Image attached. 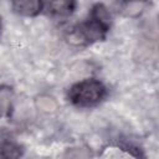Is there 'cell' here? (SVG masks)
<instances>
[{"mask_svg": "<svg viewBox=\"0 0 159 159\" xmlns=\"http://www.w3.org/2000/svg\"><path fill=\"white\" fill-rule=\"evenodd\" d=\"M111 27V15L103 4L92 7L88 19L75 26L68 35L70 42L75 45H91L106 39Z\"/></svg>", "mask_w": 159, "mask_h": 159, "instance_id": "6da1fadb", "label": "cell"}, {"mask_svg": "<svg viewBox=\"0 0 159 159\" xmlns=\"http://www.w3.org/2000/svg\"><path fill=\"white\" fill-rule=\"evenodd\" d=\"M107 94L106 86L96 78H86L75 83L68 91L70 102L80 108H91L99 104Z\"/></svg>", "mask_w": 159, "mask_h": 159, "instance_id": "7a4b0ae2", "label": "cell"}, {"mask_svg": "<svg viewBox=\"0 0 159 159\" xmlns=\"http://www.w3.org/2000/svg\"><path fill=\"white\" fill-rule=\"evenodd\" d=\"M11 6L15 14L32 17L41 12L43 2L42 0H12Z\"/></svg>", "mask_w": 159, "mask_h": 159, "instance_id": "3957f363", "label": "cell"}, {"mask_svg": "<svg viewBox=\"0 0 159 159\" xmlns=\"http://www.w3.org/2000/svg\"><path fill=\"white\" fill-rule=\"evenodd\" d=\"M76 0H51L48 2V14L55 17H67L76 9Z\"/></svg>", "mask_w": 159, "mask_h": 159, "instance_id": "277c9868", "label": "cell"}, {"mask_svg": "<svg viewBox=\"0 0 159 159\" xmlns=\"http://www.w3.org/2000/svg\"><path fill=\"white\" fill-rule=\"evenodd\" d=\"M147 4V0H125L123 2L122 11L127 16H137L145 9Z\"/></svg>", "mask_w": 159, "mask_h": 159, "instance_id": "5b68a950", "label": "cell"}, {"mask_svg": "<svg viewBox=\"0 0 159 159\" xmlns=\"http://www.w3.org/2000/svg\"><path fill=\"white\" fill-rule=\"evenodd\" d=\"M21 155L20 147L12 142H1L0 143V157L2 158H16Z\"/></svg>", "mask_w": 159, "mask_h": 159, "instance_id": "8992f818", "label": "cell"}, {"mask_svg": "<svg viewBox=\"0 0 159 159\" xmlns=\"http://www.w3.org/2000/svg\"><path fill=\"white\" fill-rule=\"evenodd\" d=\"M0 32H1V17H0Z\"/></svg>", "mask_w": 159, "mask_h": 159, "instance_id": "52a82bcc", "label": "cell"}]
</instances>
